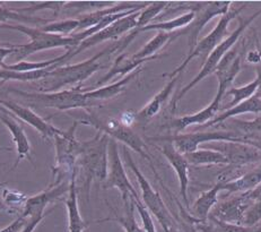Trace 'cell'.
Listing matches in <instances>:
<instances>
[{
  "mask_svg": "<svg viewBox=\"0 0 261 232\" xmlns=\"http://www.w3.org/2000/svg\"><path fill=\"white\" fill-rule=\"evenodd\" d=\"M181 36L180 31H175L173 33H166V32H159L154 38L148 41L142 49L138 52L133 55L135 59H148V58L156 57L158 52H160L164 48L166 44L173 42L176 38Z\"/></svg>",
  "mask_w": 261,
  "mask_h": 232,
  "instance_id": "obj_30",
  "label": "cell"
},
{
  "mask_svg": "<svg viewBox=\"0 0 261 232\" xmlns=\"http://www.w3.org/2000/svg\"><path fill=\"white\" fill-rule=\"evenodd\" d=\"M3 151L10 152V151H12V149H10V147H0V152H3Z\"/></svg>",
  "mask_w": 261,
  "mask_h": 232,
  "instance_id": "obj_46",
  "label": "cell"
},
{
  "mask_svg": "<svg viewBox=\"0 0 261 232\" xmlns=\"http://www.w3.org/2000/svg\"><path fill=\"white\" fill-rule=\"evenodd\" d=\"M160 141L171 142L175 150L181 154H188L198 150L200 144L212 142H244V136L237 131L216 130V131H197V133L175 134L169 137H160Z\"/></svg>",
  "mask_w": 261,
  "mask_h": 232,
  "instance_id": "obj_11",
  "label": "cell"
},
{
  "mask_svg": "<svg viewBox=\"0 0 261 232\" xmlns=\"http://www.w3.org/2000/svg\"><path fill=\"white\" fill-rule=\"evenodd\" d=\"M122 152L124 160L127 162V166L134 172L136 178H137L139 188L142 189V203L144 204V206L147 208L150 214L155 216L164 232H176L173 216L170 213V211L165 205L163 198L161 197L160 193L155 191L152 184L149 183V181L143 175V172L139 170L138 166L136 165L132 154H130L128 147L123 146Z\"/></svg>",
  "mask_w": 261,
  "mask_h": 232,
  "instance_id": "obj_6",
  "label": "cell"
},
{
  "mask_svg": "<svg viewBox=\"0 0 261 232\" xmlns=\"http://www.w3.org/2000/svg\"><path fill=\"white\" fill-rule=\"evenodd\" d=\"M133 202L135 205V208L138 212V214L140 216V220H142V222H143V230L145 232H158L156 231L155 223L153 222L152 214H150L147 211V208L144 206L142 200L133 198Z\"/></svg>",
  "mask_w": 261,
  "mask_h": 232,
  "instance_id": "obj_39",
  "label": "cell"
},
{
  "mask_svg": "<svg viewBox=\"0 0 261 232\" xmlns=\"http://www.w3.org/2000/svg\"><path fill=\"white\" fill-rule=\"evenodd\" d=\"M2 44H5V43H0V45H2Z\"/></svg>",
  "mask_w": 261,
  "mask_h": 232,
  "instance_id": "obj_50",
  "label": "cell"
},
{
  "mask_svg": "<svg viewBox=\"0 0 261 232\" xmlns=\"http://www.w3.org/2000/svg\"><path fill=\"white\" fill-rule=\"evenodd\" d=\"M76 121L78 124L92 126V127L97 129L98 131H101V133L108 135L110 138L117 142H121L123 146H126L128 149L138 153V154L142 155L144 159L152 163L150 156L147 154V152H146V145L142 137L136 133L132 127H128V126L123 125L120 120L113 118L103 120L96 117L95 114L87 113L84 118Z\"/></svg>",
  "mask_w": 261,
  "mask_h": 232,
  "instance_id": "obj_8",
  "label": "cell"
},
{
  "mask_svg": "<svg viewBox=\"0 0 261 232\" xmlns=\"http://www.w3.org/2000/svg\"><path fill=\"white\" fill-rule=\"evenodd\" d=\"M261 112V94L257 91L254 96L245 101L239 103L233 108H229L225 111H223L221 114L216 115L210 123L206 124L203 127H213L219 124H223L224 121L231 118H237L240 114L244 113H260Z\"/></svg>",
  "mask_w": 261,
  "mask_h": 232,
  "instance_id": "obj_25",
  "label": "cell"
},
{
  "mask_svg": "<svg viewBox=\"0 0 261 232\" xmlns=\"http://www.w3.org/2000/svg\"><path fill=\"white\" fill-rule=\"evenodd\" d=\"M9 20H16V22H24V23H49V19L40 18L30 16L28 14L20 13L17 9H9L7 7L0 6V23L6 24Z\"/></svg>",
  "mask_w": 261,
  "mask_h": 232,
  "instance_id": "obj_37",
  "label": "cell"
},
{
  "mask_svg": "<svg viewBox=\"0 0 261 232\" xmlns=\"http://www.w3.org/2000/svg\"><path fill=\"white\" fill-rule=\"evenodd\" d=\"M231 9V2H213L196 3L195 18L186 29L180 30V34L188 35V44L191 52L198 43L199 34L211 19L216 16H223Z\"/></svg>",
  "mask_w": 261,
  "mask_h": 232,
  "instance_id": "obj_13",
  "label": "cell"
},
{
  "mask_svg": "<svg viewBox=\"0 0 261 232\" xmlns=\"http://www.w3.org/2000/svg\"><path fill=\"white\" fill-rule=\"evenodd\" d=\"M252 204L253 202L249 196V192L240 193L237 196L216 204L210 215L222 222L242 225L245 212Z\"/></svg>",
  "mask_w": 261,
  "mask_h": 232,
  "instance_id": "obj_16",
  "label": "cell"
},
{
  "mask_svg": "<svg viewBox=\"0 0 261 232\" xmlns=\"http://www.w3.org/2000/svg\"><path fill=\"white\" fill-rule=\"evenodd\" d=\"M139 13L140 10L139 12L133 13L130 15H127V16L118 19L117 22L107 26L106 29L101 30L100 32H97L94 35L90 36V38H87L86 40L83 41L82 43L74 50H67L66 54L60 56L61 65H64L65 61L71 59L72 57L77 56L78 54H81V52H83L84 50L91 48V47L96 45L107 40H117L120 35L135 30L136 26H137V18L139 16Z\"/></svg>",
  "mask_w": 261,
  "mask_h": 232,
  "instance_id": "obj_12",
  "label": "cell"
},
{
  "mask_svg": "<svg viewBox=\"0 0 261 232\" xmlns=\"http://www.w3.org/2000/svg\"><path fill=\"white\" fill-rule=\"evenodd\" d=\"M245 6H242L237 9H229L225 15H223V16L219 18L215 29H214L212 32L207 36H205L202 40L198 42L197 45L195 47V49L191 52H189V55H188L186 59L182 61V64L179 67H176L173 72L170 73L168 77L172 78L176 75H181V74L185 72L186 67L189 65V62L196 57L206 58L207 59V57L210 56L211 52L215 49L219 43H221L224 39V36L226 35L228 24L231 23L234 18H237L239 16L240 13H241V10Z\"/></svg>",
  "mask_w": 261,
  "mask_h": 232,
  "instance_id": "obj_9",
  "label": "cell"
},
{
  "mask_svg": "<svg viewBox=\"0 0 261 232\" xmlns=\"http://www.w3.org/2000/svg\"><path fill=\"white\" fill-rule=\"evenodd\" d=\"M8 92L17 94L20 98L26 100L29 103L40 105L43 108H52L60 110V111H68L74 109H88L92 107H97L100 102L94 101L86 98L82 87H72L64 91L52 92V93H29L18 89H9Z\"/></svg>",
  "mask_w": 261,
  "mask_h": 232,
  "instance_id": "obj_3",
  "label": "cell"
},
{
  "mask_svg": "<svg viewBox=\"0 0 261 232\" xmlns=\"http://www.w3.org/2000/svg\"><path fill=\"white\" fill-rule=\"evenodd\" d=\"M162 56H156L153 58H148V59H135L133 56H128L126 54H122L117 57V59L114 60L113 65L110 68V71L104 75L100 81H98L95 86L97 87H102L104 86V84H107L109 81H111L113 77L116 76H127L129 74L134 73L135 71H137L138 68L142 67L145 62L150 61V60H155V59H160Z\"/></svg>",
  "mask_w": 261,
  "mask_h": 232,
  "instance_id": "obj_22",
  "label": "cell"
},
{
  "mask_svg": "<svg viewBox=\"0 0 261 232\" xmlns=\"http://www.w3.org/2000/svg\"><path fill=\"white\" fill-rule=\"evenodd\" d=\"M69 181H64L59 184H51L45 191L41 192L32 197H28L24 203L22 216L28 220V223L38 226L44 218L45 207L55 200H58L69 192Z\"/></svg>",
  "mask_w": 261,
  "mask_h": 232,
  "instance_id": "obj_14",
  "label": "cell"
},
{
  "mask_svg": "<svg viewBox=\"0 0 261 232\" xmlns=\"http://www.w3.org/2000/svg\"><path fill=\"white\" fill-rule=\"evenodd\" d=\"M261 183V165L258 168L243 173V175L236 179V180L229 181L227 183L222 184V191H225L227 194L234 193H245L250 192L258 187Z\"/></svg>",
  "mask_w": 261,
  "mask_h": 232,
  "instance_id": "obj_29",
  "label": "cell"
},
{
  "mask_svg": "<svg viewBox=\"0 0 261 232\" xmlns=\"http://www.w3.org/2000/svg\"><path fill=\"white\" fill-rule=\"evenodd\" d=\"M118 50H122L120 41L109 45L108 48L85 61L59 67L58 65H54L52 69L46 74L42 80L32 83V86L36 88V92L40 93L58 92L62 87L71 85H77V87H81V84L83 82L90 78L94 73L101 69L104 57L112 55L113 52Z\"/></svg>",
  "mask_w": 261,
  "mask_h": 232,
  "instance_id": "obj_1",
  "label": "cell"
},
{
  "mask_svg": "<svg viewBox=\"0 0 261 232\" xmlns=\"http://www.w3.org/2000/svg\"><path fill=\"white\" fill-rule=\"evenodd\" d=\"M222 192V183L216 182L207 192L200 194L192 206L191 213L197 221H206L210 216L212 210L218 202V194Z\"/></svg>",
  "mask_w": 261,
  "mask_h": 232,
  "instance_id": "obj_27",
  "label": "cell"
},
{
  "mask_svg": "<svg viewBox=\"0 0 261 232\" xmlns=\"http://www.w3.org/2000/svg\"><path fill=\"white\" fill-rule=\"evenodd\" d=\"M195 18V10H190L182 14L181 16L172 18L164 22H153L145 26L144 29L140 30V32H147V31H159V32H166L173 33L175 31H180L186 29Z\"/></svg>",
  "mask_w": 261,
  "mask_h": 232,
  "instance_id": "obj_31",
  "label": "cell"
},
{
  "mask_svg": "<svg viewBox=\"0 0 261 232\" xmlns=\"http://www.w3.org/2000/svg\"><path fill=\"white\" fill-rule=\"evenodd\" d=\"M181 75H176L174 77L170 78V81L166 83V85L162 88L161 91L156 94V96L150 100V101L146 104L139 112L136 113V120L143 121V123H147L148 120L153 119L155 115H158L162 110V108L164 107L166 101H168V99L170 98L171 93L174 89Z\"/></svg>",
  "mask_w": 261,
  "mask_h": 232,
  "instance_id": "obj_24",
  "label": "cell"
},
{
  "mask_svg": "<svg viewBox=\"0 0 261 232\" xmlns=\"http://www.w3.org/2000/svg\"><path fill=\"white\" fill-rule=\"evenodd\" d=\"M76 170L70 178L69 192H68L67 198L65 200L68 215V232H84L88 223L85 222L82 218L80 207H78V196H77V184H76Z\"/></svg>",
  "mask_w": 261,
  "mask_h": 232,
  "instance_id": "obj_23",
  "label": "cell"
},
{
  "mask_svg": "<svg viewBox=\"0 0 261 232\" xmlns=\"http://www.w3.org/2000/svg\"><path fill=\"white\" fill-rule=\"evenodd\" d=\"M169 3L168 2H156V3H149L148 6H146L143 10H140L139 16L137 18V26L136 29L130 31V33L121 40L123 48L132 43L133 40L140 33V30L144 29L145 26L153 23V20L156 18L159 14H161L165 8H168Z\"/></svg>",
  "mask_w": 261,
  "mask_h": 232,
  "instance_id": "obj_28",
  "label": "cell"
},
{
  "mask_svg": "<svg viewBox=\"0 0 261 232\" xmlns=\"http://www.w3.org/2000/svg\"><path fill=\"white\" fill-rule=\"evenodd\" d=\"M26 224H28V220H26L24 216L19 215L12 224H9L6 228L2 229L0 232H20L25 228Z\"/></svg>",
  "mask_w": 261,
  "mask_h": 232,
  "instance_id": "obj_42",
  "label": "cell"
},
{
  "mask_svg": "<svg viewBox=\"0 0 261 232\" xmlns=\"http://www.w3.org/2000/svg\"><path fill=\"white\" fill-rule=\"evenodd\" d=\"M3 109V105L2 104H0V110H2Z\"/></svg>",
  "mask_w": 261,
  "mask_h": 232,
  "instance_id": "obj_48",
  "label": "cell"
},
{
  "mask_svg": "<svg viewBox=\"0 0 261 232\" xmlns=\"http://www.w3.org/2000/svg\"><path fill=\"white\" fill-rule=\"evenodd\" d=\"M0 104L4 108H6L8 111L12 113L13 117H17L18 119L23 120L24 123L32 126L34 129H36L42 136L43 140H54L56 135H60L64 133V130L55 127L54 125L48 123L45 119L40 117L39 114H36L33 110H31L29 107H24L10 100H0Z\"/></svg>",
  "mask_w": 261,
  "mask_h": 232,
  "instance_id": "obj_17",
  "label": "cell"
},
{
  "mask_svg": "<svg viewBox=\"0 0 261 232\" xmlns=\"http://www.w3.org/2000/svg\"><path fill=\"white\" fill-rule=\"evenodd\" d=\"M261 221V199L255 200L253 204L248 208L245 212L242 225L248 226V228H253V226Z\"/></svg>",
  "mask_w": 261,
  "mask_h": 232,
  "instance_id": "obj_40",
  "label": "cell"
},
{
  "mask_svg": "<svg viewBox=\"0 0 261 232\" xmlns=\"http://www.w3.org/2000/svg\"><path fill=\"white\" fill-rule=\"evenodd\" d=\"M189 166H218L228 165L226 157L218 151L211 149H198L192 153L185 154Z\"/></svg>",
  "mask_w": 261,
  "mask_h": 232,
  "instance_id": "obj_32",
  "label": "cell"
},
{
  "mask_svg": "<svg viewBox=\"0 0 261 232\" xmlns=\"http://www.w3.org/2000/svg\"><path fill=\"white\" fill-rule=\"evenodd\" d=\"M164 143L160 147L162 154L169 161L171 167L177 175L180 182V195L184 199L185 205L189 208V198H188V187H189V163L184 154L177 152L171 142L163 141Z\"/></svg>",
  "mask_w": 261,
  "mask_h": 232,
  "instance_id": "obj_19",
  "label": "cell"
},
{
  "mask_svg": "<svg viewBox=\"0 0 261 232\" xmlns=\"http://www.w3.org/2000/svg\"><path fill=\"white\" fill-rule=\"evenodd\" d=\"M3 166H5V165H3V163H0V167H3Z\"/></svg>",
  "mask_w": 261,
  "mask_h": 232,
  "instance_id": "obj_49",
  "label": "cell"
},
{
  "mask_svg": "<svg viewBox=\"0 0 261 232\" xmlns=\"http://www.w3.org/2000/svg\"><path fill=\"white\" fill-rule=\"evenodd\" d=\"M15 50H16V45L14 44H2L0 45V69H2L3 65L5 64V58L8 56H12Z\"/></svg>",
  "mask_w": 261,
  "mask_h": 232,
  "instance_id": "obj_43",
  "label": "cell"
},
{
  "mask_svg": "<svg viewBox=\"0 0 261 232\" xmlns=\"http://www.w3.org/2000/svg\"><path fill=\"white\" fill-rule=\"evenodd\" d=\"M218 151L226 157L231 167L241 168L252 163L261 162V150L244 142H212L205 149Z\"/></svg>",
  "mask_w": 261,
  "mask_h": 232,
  "instance_id": "obj_15",
  "label": "cell"
},
{
  "mask_svg": "<svg viewBox=\"0 0 261 232\" xmlns=\"http://www.w3.org/2000/svg\"><path fill=\"white\" fill-rule=\"evenodd\" d=\"M233 126L238 130H241L245 135L244 138L250 136H261V117L255 118L253 120H239L234 119ZM245 142V141H244Z\"/></svg>",
  "mask_w": 261,
  "mask_h": 232,
  "instance_id": "obj_38",
  "label": "cell"
},
{
  "mask_svg": "<svg viewBox=\"0 0 261 232\" xmlns=\"http://www.w3.org/2000/svg\"><path fill=\"white\" fill-rule=\"evenodd\" d=\"M142 71H143V68L140 67L137 71H135L134 73L129 74V75L122 77L121 80H119L116 83L110 84V85H104L102 87H97L95 89H92V91H86V89H83V91H84L86 98L101 103L102 101H107V100L113 99V98L118 97L120 93H122L124 89L127 88L128 84L132 82L135 77H137L138 74Z\"/></svg>",
  "mask_w": 261,
  "mask_h": 232,
  "instance_id": "obj_26",
  "label": "cell"
},
{
  "mask_svg": "<svg viewBox=\"0 0 261 232\" xmlns=\"http://www.w3.org/2000/svg\"><path fill=\"white\" fill-rule=\"evenodd\" d=\"M5 184H7V183L6 182H2V183H0V187L5 186ZM0 210H2V211H8V212H14V211L12 208H9L4 202H0Z\"/></svg>",
  "mask_w": 261,
  "mask_h": 232,
  "instance_id": "obj_44",
  "label": "cell"
},
{
  "mask_svg": "<svg viewBox=\"0 0 261 232\" xmlns=\"http://www.w3.org/2000/svg\"><path fill=\"white\" fill-rule=\"evenodd\" d=\"M78 26H80V20L77 18H71L58 20V22H51L49 24H45L40 29L41 31L46 33L69 36L71 34L77 33Z\"/></svg>",
  "mask_w": 261,
  "mask_h": 232,
  "instance_id": "obj_36",
  "label": "cell"
},
{
  "mask_svg": "<svg viewBox=\"0 0 261 232\" xmlns=\"http://www.w3.org/2000/svg\"><path fill=\"white\" fill-rule=\"evenodd\" d=\"M78 123L75 120L74 125L68 130H64L60 135L54 137L56 146V166L54 167L55 181L52 184H59L64 181H69L77 168V159L81 152V142L76 138V128Z\"/></svg>",
  "mask_w": 261,
  "mask_h": 232,
  "instance_id": "obj_5",
  "label": "cell"
},
{
  "mask_svg": "<svg viewBox=\"0 0 261 232\" xmlns=\"http://www.w3.org/2000/svg\"><path fill=\"white\" fill-rule=\"evenodd\" d=\"M259 87V80L255 77V80L252 81L251 83L247 84V85L241 86V87H231L227 89V92L225 93V96L232 97L233 100L229 102V108H233L238 105L239 103H241L245 100H248L254 96L255 92L258 91Z\"/></svg>",
  "mask_w": 261,
  "mask_h": 232,
  "instance_id": "obj_35",
  "label": "cell"
},
{
  "mask_svg": "<svg viewBox=\"0 0 261 232\" xmlns=\"http://www.w3.org/2000/svg\"><path fill=\"white\" fill-rule=\"evenodd\" d=\"M0 121L2 124L5 125L7 127V129L9 130V133L12 134L13 137V142L16 145V150H17V160L15 162V165L13 167L14 169H16L18 163L22 161L25 157L32 162V157H31V144L30 141L26 136L24 129L22 128L17 120L15 119L12 113H10L6 108H4L0 110Z\"/></svg>",
  "mask_w": 261,
  "mask_h": 232,
  "instance_id": "obj_20",
  "label": "cell"
},
{
  "mask_svg": "<svg viewBox=\"0 0 261 232\" xmlns=\"http://www.w3.org/2000/svg\"><path fill=\"white\" fill-rule=\"evenodd\" d=\"M194 226L195 230L199 232H255L253 228L222 222L212 215L208 216L206 221H197Z\"/></svg>",
  "mask_w": 261,
  "mask_h": 232,
  "instance_id": "obj_33",
  "label": "cell"
},
{
  "mask_svg": "<svg viewBox=\"0 0 261 232\" xmlns=\"http://www.w3.org/2000/svg\"><path fill=\"white\" fill-rule=\"evenodd\" d=\"M123 204H124V214L122 216L114 213L116 215L112 216V218L98 220L97 222H109V221H111V222H116L121 225L124 232H145L143 228H140L137 220H136V216H135L136 208L133 202V198L128 200L127 203H123Z\"/></svg>",
  "mask_w": 261,
  "mask_h": 232,
  "instance_id": "obj_34",
  "label": "cell"
},
{
  "mask_svg": "<svg viewBox=\"0 0 261 232\" xmlns=\"http://www.w3.org/2000/svg\"><path fill=\"white\" fill-rule=\"evenodd\" d=\"M260 15H261V9H259L258 12L253 13L251 16L248 17V18H245V19L240 18V24L238 25V28L234 30L233 32L229 34L225 40H223L221 43H219L216 47V48L211 52L210 56L207 57L205 64L202 65L200 72L197 74V76L189 84H188L187 86L182 88L180 93L174 98L173 102H172V108H173V110H175L176 105H177V103H179L180 100L184 98L188 92L191 91V89L194 88L198 83H200L203 80V78H206L207 76H210V75H212V74H214V72L216 71L218 64L223 59V57L225 56L227 52L233 48V45L237 43L238 40L240 39V36L242 35V33L244 32L245 30H247V28H249V26L254 22V19L259 17Z\"/></svg>",
  "mask_w": 261,
  "mask_h": 232,
  "instance_id": "obj_7",
  "label": "cell"
},
{
  "mask_svg": "<svg viewBox=\"0 0 261 232\" xmlns=\"http://www.w3.org/2000/svg\"><path fill=\"white\" fill-rule=\"evenodd\" d=\"M255 232H261V226H259V228L255 229Z\"/></svg>",
  "mask_w": 261,
  "mask_h": 232,
  "instance_id": "obj_47",
  "label": "cell"
},
{
  "mask_svg": "<svg viewBox=\"0 0 261 232\" xmlns=\"http://www.w3.org/2000/svg\"><path fill=\"white\" fill-rule=\"evenodd\" d=\"M26 196H24L23 194H19L17 192L14 191H8V189H5L3 193V199L4 203L7 205L9 208H12L13 211H17L15 208V206H24V203L26 200Z\"/></svg>",
  "mask_w": 261,
  "mask_h": 232,
  "instance_id": "obj_41",
  "label": "cell"
},
{
  "mask_svg": "<svg viewBox=\"0 0 261 232\" xmlns=\"http://www.w3.org/2000/svg\"><path fill=\"white\" fill-rule=\"evenodd\" d=\"M110 137L97 131L93 138L81 142V152L77 159L84 175V187L87 200L90 198V189L93 181L104 182L108 176V149Z\"/></svg>",
  "mask_w": 261,
  "mask_h": 232,
  "instance_id": "obj_2",
  "label": "cell"
},
{
  "mask_svg": "<svg viewBox=\"0 0 261 232\" xmlns=\"http://www.w3.org/2000/svg\"><path fill=\"white\" fill-rule=\"evenodd\" d=\"M222 100L223 99L215 96L213 101L208 104L205 109H202L200 111H198L194 114H188V115H185V117L172 120L169 125L170 128L173 129L175 133L181 134V131H184L186 128L190 127V126H195V125L205 126L206 124H208L210 121H212L216 117L219 107H221Z\"/></svg>",
  "mask_w": 261,
  "mask_h": 232,
  "instance_id": "obj_21",
  "label": "cell"
},
{
  "mask_svg": "<svg viewBox=\"0 0 261 232\" xmlns=\"http://www.w3.org/2000/svg\"><path fill=\"white\" fill-rule=\"evenodd\" d=\"M104 189L116 188L121 193L123 203H127L132 198L140 199L139 195L136 192L133 183L130 182L122 165L121 156H120L118 142L112 138L109 141L108 149V176L104 181Z\"/></svg>",
  "mask_w": 261,
  "mask_h": 232,
  "instance_id": "obj_10",
  "label": "cell"
},
{
  "mask_svg": "<svg viewBox=\"0 0 261 232\" xmlns=\"http://www.w3.org/2000/svg\"><path fill=\"white\" fill-rule=\"evenodd\" d=\"M241 57L242 55L237 50H229L218 64L214 72L218 80L216 97L223 99L227 89L231 88L236 77L241 72Z\"/></svg>",
  "mask_w": 261,
  "mask_h": 232,
  "instance_id": "obj_18",
  "label": "cell"
},
{
  "mask_svg": "<svg viewBox=\"0 0 261 232\" xmlns=\"http://www.w3.org/2000/svg\"><path fill=\"white\" fill-rule=\"evenodd\" d=\"M257 78L259 80V87H258V92L261 94V62L257 67Z\"/></svg>",
  "mask_w": 261,
  "mask_h": 232,
  "instance_id": "obj_45",
  "label": "cell"
},
{
  "mask_svg": "<svg viewBox=\"0 0 261 232\" xmlns=\"http://www.w3.org/2000/svg\"><path fill=\"white\" fill-rule=\"evenodd\" d=\"M0 29H8L18 31V32L30 36L31 42L28 44L16 45L14 56L15 59L22 60L29 56L35 54V52L54 49V48H67V50H74L77 48V42L74 36H64L59 34L46 33L41 31V29L30 28L25 25H10V24H0Z\"/></svg>",
  "mask_w": 261,
  "mask_h": 232,
  "instance_id": "obj_4",
  "label": "cell"
}]
</instances>
